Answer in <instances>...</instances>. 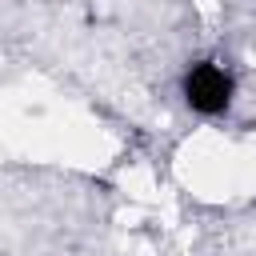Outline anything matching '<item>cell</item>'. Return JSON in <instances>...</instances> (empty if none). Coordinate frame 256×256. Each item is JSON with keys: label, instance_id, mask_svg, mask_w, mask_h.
I'll return each mask as SVG.
<instances>
[{"label": "cell", "instance_id": "cell-1", "mask_svg": "<svg viewBox=\"0 0 256 256\" xmlns=\"http://www.w3.org/2000/svg\"><path fill=\"white\" fill-rule=\"evenodd\" d=\"M180 96H184V104H188L192 112H200V116H220V112L232 108L236 80H232V72H228L224 64H216V60H196V64L184 72V80H180Z\"/></svg>", "mask_w": 256, "mask_h": 256}]
</instances>
